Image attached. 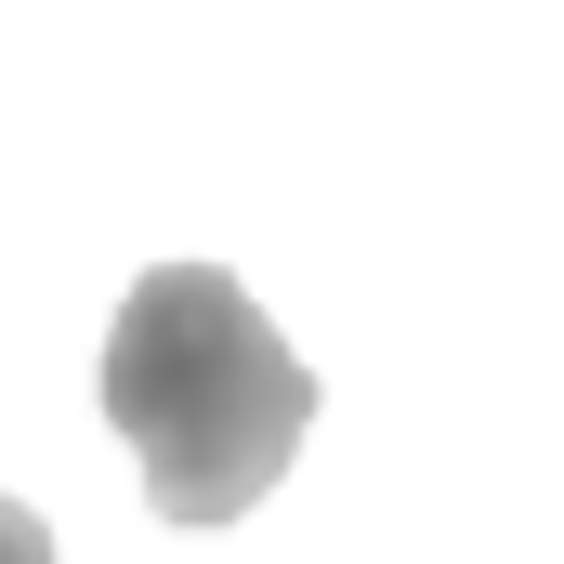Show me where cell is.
<instances>
[{"mask_svg":"<svg viewBox=\"0 0 564 564\" xmlns=\"http://www.w3.org/2000/svg\"><path fill=\"white\" fill-rule=\"evenodd\" d=\"M106 421L132 433L158 525H237L315 433V368L224 263H158L106 328Z\"/></svg>","mask_w":564,"mask_h":564,"instance_id":"1","label":"cell"},{"mask_svg":"<svg viewBox=\"0 0 564 564\" xmlns=\"http://www.w3.org/2000/svg\"><path fill=\"white\" fill-rule=\"evenodd\" d=\"M0 564H53V525H40L26 499H0Z\"/></svg>","mask_w":564,"mask_h":564,"instance_id":"2","label":"cell"}]
</instances>
